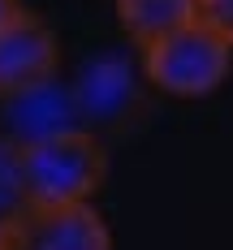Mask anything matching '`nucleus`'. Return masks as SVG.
<instances>
[{"label": "nucleus", "instance_id": "obj_2", "mask_svg": "<svg viewBox=\"0 0 233 250\" xmlns=\"http://www.w3.org/2000/svg\"><path fill=\"white\" fill-rule=\"evenodd\" d=\"M138 52H143V78L155 91L177 95V100H203L220 91L233 74V48L199 18L151 39Z\"/></svg>", "mask_w": 233, "mask_h": 250}, {"label": "nucleus", "instance_id": "obj_9", "mask_svg": "<svg viewBox=\"0 0 233 250\" xmlns=\"http://www.w3.org/2000/svg\"><path fill=\"white\" fill-rule=\"evenodd\" d=\"M207 30H216L225 43L233 48V0H199V13H194Z\"/></svg>", "mask_w": 233, "mask_h": 250}, {"label": "nucleus", "instance_id": "obj_1", "mask_svg": "<svg viewBox=\"0 0 233 250\" xmlns=\"http://www.w3.org/2000/svg\"><path fill=\"white\" fill-rule=\"evenodd\" d=\"M22 164L30 207H65V203L95 199V190L108 177V151L86 125H74V129L26 143Z\"/></svg>", "mask_w": 233, "mask_h": 250}, {"label": "nucleus", "instance_id": "obj_4", "mask_svg": "<svg viewBox=\"0 0 233 250\" xmlns=\"http://www.w3.org/2000/svg\"><path fill=\"white\" fill-rule=\"evenodd\" d=\"M13 250H112V229L91 203L30 207L13 225Z\"/></svg>", "mask_w": 233, "mask_h": 250}, {"label": "nucleus", "instance_id": "obj_3", "mask_svg": "<svg viewBox=\"0 0 233 250\" xmlns=\"http://www.w3.org/2000/svg\"><path fill=\"white\" fill-rule=\"evenodd\" d=\"M56 65H61V43L43 18L22 9L13 22L0 26V100L52 82Z\"/></svg>", "mask_w": 233, "mask_h": 250}, {"label": "nucleus", "instance_id": "obj_5", "mask_svg": "<svg viewBox=\"0 0 233 250\" xmlns=\"http://www.w3.org/2000/svg\"><path fill=\"white\" fill-rule=\"evenodd\" d=\"M0 104H4V138H13L22 147L35 143V138H48V134L82 125L74 91L61 86L56 78L30 86V91H18V95H9V100H0Z\"/></svg>", "mask_w": 233, "mask_h": 250}, {"label": "nucleus", "instance_id": "obj_10", "mask_svg": "<svg viewBox=\"0 0 233 250\" xmlns=\"http://www.w3.org/2000/svg\"><path fill=\"white\" fill-rule=\"evenodd\" d=\"M18 13H22V0H0V26H4V22H13Z\"/></svg>", "mask_w": 233, "mask_h": 250}, {"label": "nucleus", "instance_id": "obj_6", "mask_svg": "<svg viewBox=\"0 0 233 250\" xmlns=\"http://www.w3.org/2000/svg\"><path fill=\"white\" fill-rule=\"evenodd\" d=\"M78 112L91 117V121H117L134 104V78L129 69H121L117 61H104V65H91L82 82L74 86Z\"/></svg>", "mask_w": 233, "mask_h": 250}, {"label": "nucleus", "instance_id": "obj_8", "mask_svg": "<svg viewBox=\"0 0 233 250\" xmlns=\"http://www.w3.org/2000/svg\"><path fill=\"white\" fill-rule=\"evenodd\" d=\"M26 211H30V190H26L22 143L0 134V225L13 229Z\"/></svg>", "mask_w": 233, "mask_h": 250}, {"label": "nucleus", "instance_id": "obj_11", "mask_svg": "<svg viewBox=\"0 0 233 250\" xmlns=\"http://www.w3.org/2000/svg\"><path fill=\"white\" fill-rule=\"evenodd\" d=\"M0 250H13V229L0 225Z\"/></svg>", "mask_w": 233, "mask_h": 250}, {"label": "nucleus", "instance_id": "obj_7", "mask_svg": "<svg viewBox=\"0 0 233 250\" xmlns=\"http://www.w3.org/2000/svg\"><path fill=\"white\" fill-rule=\"evenodd\" d=\"M117 4V22L138 48H147L151 39L194 22L199 0H112Z\"/></svg>", "mask_w": 233, "mask_h": 250}]
</instances>
